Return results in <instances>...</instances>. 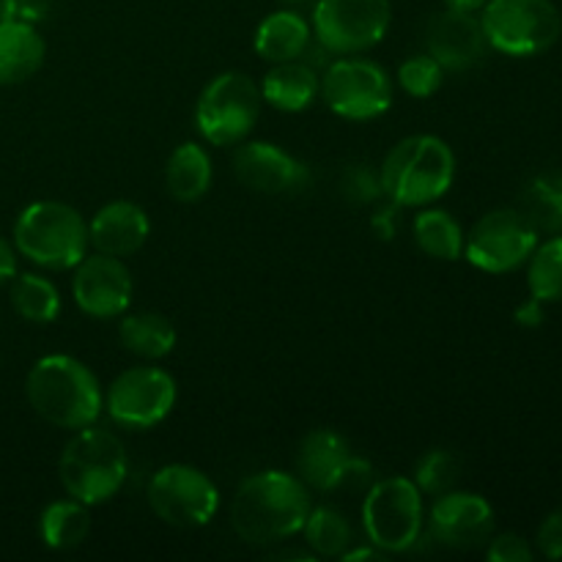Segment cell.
<instances>
[{
  "mask_svg": "<svg viewBox=\"0 0 562 562\" xmlns=\"http://www.w3.org/2000/svg\"><path fill=\"white\" fill-rule=\"evenodd\" d=\"M311 508V492L300 475L263 470L236 488L231 527L247 547H274L302 532Z\"/></svg>",
  "mask_w": 562,
  "mask_h": 562,
  "instance_id": "obj_1",
  "label": "cell"
},
{
  "mask_svg": "<svg viewBox=\"0 0 562 562\" xmlns=\"http://www.w3.org/2000/svg\"><path fill=\"white\" fill-rule=\"evenodd\" d=\"M25 395L44 423L64 431L93 426L104 409L97 373L71 355H47L33 362L25 379Z\"/></svg>",
  "mask_w": 562,
  "mask_h": 562,
  "instance_id": "obj_2",
  "label": "cell"
},
{
  "mask_svg": "<svg viewBox=\"0 0 562 562\" xmlns=\"http://www.w3.org/2000/svg\"><path fill=\"white\" fill-rule=\"evenodd\" d=\"M382 195L401 209H423L448 195L456 181V154L442 137L409 135L395 143L379 168Z\"/></svg>",
  "mask_w": 562,
  "mask_h": 562,
  "instance_id": "obj_3",
  "label": "cell"
},
{
  "mask_svg": "<svg viewBox=\"0 0 562 562\" xmlns=\"http://www.w3.org/2000/svg\"><path fill=\"white\" fill-rule=\"evenodd\" d=\"M126 475H130V456L124 442L97 426L75 431L58 461L60 486L88 508L113 499L126 483Z\"/></svg>",
  "mask_w": 562,
  "mask_h": 562,
  "instance_id": "obj_4",
  "label": "cell"
},
{
  "mask_svg": "<svg viewBox=\"0 0 562 562\" xmlns=\"http://www.w3.org/2000/svg\"><path fill=\"white\" fill-rule=\"evenodd\" d=\"M14 247L47 272H69L88 256V223L69 203L36 201L16 217Z\"/></svg>",
  "mask_w": 562,
  "mask_h": 562,
  "instance_id": "obj_5",
  "label": "cell"
},
{
  "mask_svg": "<svg viewBox=\"0 0 562 562\" xmlns=\"http://www.w3.org/2000/svg\"><path fill=\"white\" fill-rule=\"evenodd\" d=\"M426 508L412 477L393 475L373 481L362 499V530L384 554L409 552L423 536Z\"/></svg>",
  "mask_w": 562,
  "mask_h": 562,
  "instance_id": "obj_6",
  "label": "cell"
},
{
  "mask_svg": "<svg viewBox=\"0 0 562 562\" xmlns=\"http://www.w3.org/2000/svg\"><path fill=\"white\" fill-rule=\"evenodd\" d=\"M261 88L245 71L212 77L195 102L198 132L212 146H236L261 119Z\"/></svg>",
  "mask_w": 562,
  "mask_h": 562,
  "instance_id": "obj_7",
  "label": "cell"
},
{
  "mask_svg": "<svg viewBox=\"0 0 562 562\" xmlns=\"http://www.w3.org/2000/svg\"><path fill=\"white\" fill-rule=\"evenodd\" d=\"M481 25L488 47L514 58L547 53L562 33V16L552 0H486Z\"/></svg>",
  "mask_w": 562,
  "mask_h": 562,
  "instance_id": "obj_8",
  "label": "cell"
},
{
  "mask_svg": "<svg viewBox=\"0 0 562 562\" xmlns=\"http://www.w3.org/2000/svg\"><path fill=\"white\" fill-rule=\"evenodd\" d=\"M146 499L159 521L179 530L206 527L220 510V488L192 464L159 467L148 481Z\"/></svg>",
  "mask_w": 562,
  "mask_h": 562,
  "instance_id": "obj_9",
  "label": "cell"
},
{
  "mask_svg": "<svg viewBox=\"0 0 562 562\" xmlns=\"http://www.w3.org/2000/svg\"><path fill=\"white\" fill-rule=\"evenodd\" d=\"M390 0H316L313 36L329 55H362L390 31Z\"/></svg>",
  "mask_w": 562,
  "mask_h": 562,
  "instance_id": "obj_10",
  "label": "cell"
},
{
  "mask_svg": "<svg viewBox=\"0 0 562 562\" xmlns=\"http://www.w3.org/2000/svg\"><path fill=\"white\" fill-rule=\"evenodd\" d=\"M322 97L346 121H371L393 108V80L376 60L340 55L322 75Z\"/></svg>",
  "mask_w": 562,
  "mask_h": 562,
  "instance_id": "obj_11",
  "label": "cell"
},
{
  "mask_svg": "<svg viewBox=\"0 0 562 562\" xmlns=\"http://www.w3.org/2000/svg\"><path fill=\"white\" fill-rule=\"evenodd\" d=\"M179 387L165 368L135 366L110 382L104 412L126 431H148L173 412Z\"/></svg>",
  "mask_w": 562,
  "mask_h": 562,
  "instance_id": "obj_12",
  "label": "cell"
},
{
  "mask_svg": "<svg viewBox=\"0 0 562 562\" xmlns=\"http://www.w3.org/2000/svg\"><path fill=\"white\" fill-rule=\"evenodd\" d=\"M538 245V231L519 209H494L483 214L464 239V256L475 269L508 274L525 267Z\"/></svg>",
  "mask_w": 562,
  "mask_h": 562,
  "instance_id": "obj_13",
  "label": "cell"
},
{
  "mask_svg": "<svg viewBox=\"0 0 562 562\" xmlns=\"http://www.w3.org/2000/svg\"><path fill=\"white\" fill-rule=\"evenodd\" d=\"M135 283L124 258L93 252L71 269V300L91 318H121L132 305Z\"/></svg>",
  "mask_w": 562,
  "mask_h": 562,
  "instance_id": "obj_14",
  "label": "cell"
},
{
  "mask_svg": "<svg viewBox=\"0 0 562 562\" xmlns=\"http://www.w3.org/2000/svg\"><path fill=\"white\" fill-rule=\"evenodd\" d=\"M231 165L236 181L261 195H296L313 181L311 168L302 159L269 140L241 143Z\"/></svg>",
  "mask_w": 562,
  "mask_h": 562,
  "instance_id": "obj_15",
  "label": "cell"
},
{
  "mask_svg": "<svg viewBox=\"0 0 562 562\" xmlns=\"http://www.w3.org/2000/svg\"><path fill=\"white\" fill-rule=\"evenodd\" d=\"M428 530L445 549L486 547L494 536V508L481 494L450 488L434 499L428 510Z\"/></svg>",
  "mask_w": 562,
  "mask_h": 562,
  "instance_id": "obj_16",
  "label": "cell"
},
{
  "mask_svg": "<svg viewBox=\"0 0 562 562\" xmlns=\"http://www.w3.org/2000/svg\"><path fill=\"white\" fill-rule=\"evenodd\" d=\"M488 38L475 11L448 9L434 14L426 25V53L445 71H470L488 55Z\"/></svg>",
  "mask_w": 562,
  "mask_h": 562,
  "instance_id": "obj_17",
  "label": "cell"
},
{
  "mask_svg": "<svg viewBox=\"0 0 562 562\" xmlns=\"http://www.w3.org/2000/svg\"><path fill=\"white\" fill-rule=\"evenodd\" d=\"M151 236V220L146 209L135 201H110L88 223V239L97 252L115 258H130Z\"/></svg>",
  "mask_w": 562,
  "mask_h": 562,
  "instance_id": "obj_18",
  "label": "cell"
},
{
  "mask_svg": "<svg viewBox=\"0 0 562 562\" xmlns=\"http://www.w3.org/2000/svg\"><path fill=\"white\" fill-rule=\"evenodd\" d=\"M351 448L333 428H316L307 434L296 453V475L307 488L338 492L344 488L346 472L351 467Z\"/></svg>",
  "mask_w": 562,
  "mask_h": 562,
  "instance_id": "obj_19",
  "label": "cell"
},
{
  "mask_svg": "<svg viewBox=\"0 0 562 562\" xmlns=\"http://www.w3.org/2000/svg\"><path fill=\"white\" fill-rule=\"evenodd\" d=\"M261 99L280 113H302L322 93V75L302 58L272 64L261 80Z\"/></svg>",
  "mask_w": 562,
  "mask_h": 562,
  "instance_id": "obj_20",
  "label": "cell"
},
{
  "mask_svg": "<svg viewBox=\"0 0 562 562\" xmlns=\"http://www.w3.org/2000/svg\"><path fill=\"white\" fill-rule=\"evenodd\" d=\"M311 42V22L296 9H280L263 16L261 25L256 27L252 47H256L258 58H263L267 64H285V60L302 58Z\"/></svg>",
  "mask_w": 562,
  "mask_h": 562,
  "instance_id": "obj_21",
  "label": "cell"
},
{
  "mask_svg": "<svg viewBox=\"0 0 562 562\" xmlns=\"http://www.w3.org/2000/svg\"><path fill=\"white\" fill-rule=\"evenodd\" d=\"M47 55L42 33L31 22L0 20V86H16L36 75Z\"/></svg>",
  "mask_w": 562,
  "mask_h": 562,
  "instance_id": "obj_22",
  "label": "cell"
},
{
  "mask_svg": "<svg viewBox=\"0 0 562 562\" xmlns=\"http://www.w3.org/2000/svg\"><path fill=\"white\" fill-rule=\"evenodd\" d=\"M214 165L201 143H181L165 165V187L181 203H195L212 190Z\"/></svg>",
  "mask_w": 562,
  "mask_h": 562,
  "instance_id": "obj_23",
  "label": "cell"
},
{
  "mask_svg": "<svg viewBox=\"0 0 562 562\" xmlns=\"http://www.w3.org/2000/svg\"><path fill=\"white\" fill-rule=\"evenodd\" d=\"M119 340L126 351L154 362L176 349V327L162 313H124L119 322Z\"/></svg>",
  "mask_w": 562,
  "mask_h": 562,
  "instance_id": "obj_24",
  "label": "cell"
},
{
  "mask_svg": "<svg viewBox=\"0 0 562 562\" xmlns=\"http://www.w3.org/2000/svg\"><path fill=\"white\" fill-rule=\"evenodd\" d=\"M412 234H415L417 247L434 261H459L464 256V228L453 214L437 209L434 203L417 212Z\"/></svg>",
  "mask_w": 562,
  "mask_h": 562,
  "instance_id": "obj_25",
  "label": "cell"
},
{
  "mask_svg": "<svg viewBox=\"0 0 562 562\" xmlns=\"http://www.w3.org/2000/svg\"><path fill=\"white\" fill-rule=\"evenodd\" d=\"M516 209L525 214V220L538 234H562V173L547 170V173L532 176L519 192Z\"/></svg>",
  "mask_w": 562,
  "mask_h": 562,
  "instance_id": "obj_26",
  "label": "cell"
},
{
  "mask_svg": "<svg viewBox=\"0 0 562 562\" xmlns=\"http://www.w3.org/2000/svg\"><path fill=\"white\" fill-rule=\"evenodd\" d=\"M88 532H91V514H88V505L77 503L75 497L55 499L38 516V536L44 547L53 552L77 549L86 543Z\"/></svg>",
  "mask_w": 562,
  "mask_h": 562,
  "instance_id": "obj_27",
  "label": "cell"
},
{
  "mask_svg": "<svg viewBox=\"0 0 562 562\" xmlns=\"http://www.w3.org/2000/svg\"><path fill=\"white\" fill-rule=\"evenodd\" d=\"M11 307L31 324H49L60 313V291L49 278L36 272L11 278Z\"/></svg>",
  "mask_w": 562,
  "mask_h": 562,
  "instance_id": "obj_28",
  "label": "cell"
},
{
  "mask_svg": "<svg viewBox=\"0 0 562 562\" xmlns=\"http://www.w3.org/2000/svg\"><path fill=\"white\" fill-rule=\"evenodd\" d=\"M302 536H305L307 549L316 558H340L355 541V532H351L346 516L340 510L329 508V505L311 508L305 527H302Z\"/></svg>",
  "mask_w": 562,
  "mask_h": 562,
  "instance_id": "obj_29",
  "label": "cell"
},
{
  "mask_svg": "<svg viewBox=\"0 0 562 562\" xmlns=\"http://www.w3.org/2000/svg\"><path fill=\"white\" fill-rule=\"evenodd\" d=\"M527 289L541 302H562V234L536 245L527 258Z\"/></svg>",
  "mask_w": 562,
  "mask_h": 562,
  "instance_id": "obj_30",
  "label": "cell"
},
{
  "mask_svg": "<svg viewBox=\"0 0 562 562\" xmlns=\"http://www.w3.org/2000/svg\"><path fill=\"white\" fill-rule=\"evenodd\" d=\"M461 475V461L453 450L434 448L417 461L415 467V486L420 488L423 494H431V497H439V494L450 492L456 486Z\"/></svg>",
  "mask_w": 562,
  "mask_h": 562,
  "instance_id": "obj_31",
  "label": "cell"
},
{
  "mask_svg": "<svg viewBox=\"0 0 562 562\" xmlns=\"http://www.w3.org/2000/svg\"><path fill=\"white\" fill-rule=\"evenodd\" d=\"M445 69L431 58L428 53L409 55L404 64L398 66V86L404 88V93L415 99H428L442 88Z\"/></svg>",
  "mask_w": 562,
  "mask_h": 562,
  "instance_id": "obj_32",
  "label": "cell"
},
{
  "mask_svg": "<svg viewBox=\"0 0 562 562\" xmlns=\"http://www.w3.org/2000/svg\"><path fill=\"white\" fill-rule=\"evenodd\" d=\"M340 192L346 201L355 206H371L382 198V181H379V170H371V165L355 162L346 165L340 170Z\"/></svg>",
  "mask_w": 562,
  "mask_h": 562,
  "instance_id": "obj_33",
  "label": "cell"
},
{
  "mask_svg": "<svg viewBox=\"0 0 562 562\" xmlns=\"http://www.w3.org/2000/svg\"><path fill=\"white\" fill-rule=\"evenodd\" d=\"M486 558L492 562H532L536 552L527 538L516 536V532H499V536L488 538Z\"/></svg>",
  "mask_w": 562,
  "mask_h": 562,
  "instance_id": "obj_34",
  "label": "cell"
},
{
  "mask_svg": "<svg viewBox=\"0 0 562 562\" xmlns=\"http://www.w3.org/2000/svg\"><path fill=\"white\" fill-rule=\"evenodd\" d=\"M53 0H0V20H16L38 25L47 20Z\"/></svg>",
  "mask_w": 562,
  "mask_h": 562,
  "instance_id": "obj_35",
  "label": "cell"
},
{
  "mask_svg": "<svg viewBox=\"0 0 562 562\" xmlns=\"http://www.w3.org/2000/svg\"><path fill=\"white\" fill-rule=\"evenodd\" d=\"M536 541L543 558L562 560V508L552 510V514L541 521Z\"/></svg>",
  "mask_w": 562,
  "mask_h": 562,
  "instance_id": "obj_36",
  "label": "cell"
},
{
  "mask_svg": "<svg viewBox=\"0 0 562 562\" xmlns=\"http://www.w3.org/2000/svg\"><path fill=\"white\" fill-rule=\"evenodd\" d=\"M371 228L376 231L379 239H395V234H398L401 228V206L398 203L387 201L384 206H379L376 212L371 214Z\"/></svg>",
  "mask_w": 562,
  "mask_h": 562,
  "instance_id": "obj_37",
  "label": "cell"
},
{
  "mask_svg": "<svg viewBox=\"0 0 562 562\" xmlns=\"http://www.w3.org/2000/svg\"><path fill=\"white\" fill-rule=\"evenodd\" d=\"M543 305H547V302H541V300H536V296H530V300H525L521 302L519 307H516V324H519V327H525V329H538L543 324V318H547V311H543Z\"/></svg>",
  "mask_w": 562,
  "mask_h": 562,
  "instance_id": "obj_38",
  "label": "cell"
},
{
  "mask_svg": "<svg viewBox=\"0 0 562 562\" xmlns=\"http://www.w3.org/2000/svg\"><path fill=\"white\" fill-rule=\"evenodd\" d=\"M16 274V256H14V247L0 236V285L11 283V278Z\"/></svg>",
  "mask_w": 562,
  "mask_h": 562,
  "instance_id": "obj_39",
  "label": "cell"
},
{
  "mask_svg": "<svg viewBox=\"0 0 562 562\" xmlns=\"http://www.w3.org/2000/svg\"><path fill=\"white\" fill-rule=\"evenodd\" d=\"M387 554L382 552V549H376L371 543V547H360V549H346L344 554H340V560L344 562H355V560H384Z\"/></svg>",
  "mask_w": 562,
  "mask_h": 562,
  "instance_id": "obj_40",
  "label": "cell"
},
{
  "mask_svg": "<svg viewBox=\"0 0 562 562\" xmlns=\"http://www.w3.org/2000/svg\"><path fill=\"white\" fill-rule=\"evenodd\" d=\"M448 9H459V11H481L486 0H442Z\"/></svg>",
  "mask_w": 562,
  "mask_h": 562,
  "instance_id": "obj_41",
  "label": "cell"
},
{
  "mask_svg": "<svg viewBox=\"0 0 562 562\" xmlns=\"http://www.w3.org/2000/svg\"><path fill=\"white\" fill-rule=\"evenodd\" d=\"M285 3H307V0H285Z\"/></svg>",
  "mask_w": 562,
  "mask_h": 562,
  "instance_id": "obj_42",
  "label": "cell"
}]
</instances>
